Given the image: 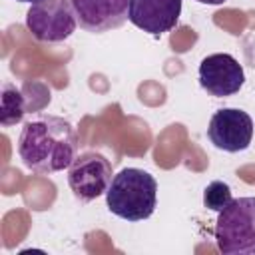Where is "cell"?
Wrapping results in <instances>:
<instances>
[{"label": "cell", "instance_id": "cell-5", "mask_svg": "<svg viewBox=\"0 0 255 255\" xmlns=\"http://www.w3.org/2000/svg\"><path fill=\"white\" fill-rule=\"evenodd\" d=\"M112 163L98 151H84L76 155V159L68 167V185L84 203L104 195L112 183Z\"/></svg>", "mask_w": 255, "mask_h": 255}, {"label": "cell", "instance_id": "cell-8", "mask_svg": "<svg viewBox=\"0 0 255 255\" xmlns=\"http://www.w3.org/2000/svg\"><path fill=\"white\" fill-rule=\"evenodd\" d=\"M181 14V0H129L128 2V20L151 34L161 36L175 28Z\"/></svg>", "mask_w": 255, "mask_h": 255}, {"label": "cell", "instance_id": "cell-4", "mask_svg": "<svg viewBox=\"0 0 255 255\" xmlns=\"http://www.w3.org/2000/svg\"><path fill=\"white\" fill-rule=\"evenodd\" d=\"M76 24L70 0H38L26 12V28L40 42H64L74 34Z\"/></svg>", "mask_w": 255, "mask_h": 255}, {"label": "cell", "instance_id": "cell-13", "mask_svg": "<svg viewBox=\"0 0 255 255\" xmlns=\"http://www.w3.org/2000/svg\"><path fill=\"white\" fill-rule=\"evenodd\" d=\"M18 2H30V4H34V2H38V0H18Z\"/></svg>", "mask_w": 255, "mask_h": 255}, {"label": "cell", "instance_id": "cell-3", "mask_svg": "<svg viewBox=\"0 0 255 255\" xmlns=\"http://www.w3.org/2000/svg\"><path fill=\"white\" fill-rule=\"evenodd\" d=\"M215 243L223 255H255V197L231 199L219 211Z\"/></svg>", "mask_w": 255, "mask_h": 255}, {"label": "cell", "instance_id": "cell-12", "mask_svg": "<svg viewBox=\"0 0 255 255\" xmlns=\"http://www.w3.org/2000/svg\"><path fill=\"white\" fill-rule=\"evenodd\" d=\"M195 2H199V4H211V6H219V4H223V2H227V0H195Z\"/></svg>", "mask_w": 255, "mask_h": 255}, {"label": "cell", "instance_id": "cell-10", "mask_svg": "<svg viewBox=\"0 0 255 255\" xmlns=\"http://www.w3.org/2000/svg\"><path fill=\"white\" fill-rule=\"evenodd\" d=\"M26 114V104H24V96L20 94V90H16V86H12L10 82L2 84V110H0V124L4 128H10L18 122H22Z\"/></svg>", "mask_w": 255, "mask_h": 255}, {"label": "cell", "instance_id": "cell-1", "mask_svg": "<svg viewBox=\"0 0 255 255\" xmlns=\"http://www.w3.org/2000/svg\"><path fill=\"white\" fill-rule=\"evenodd\" d=\"M78 151L74 126L58 116L38 114L28 120L18 137V155L34 173H56L72 165Z\"/></svg>", "mask_w": 255, "mask_h": 255}, {"label": "cell", "instance_id": "cell-6", "mask_svg": "<svg viewBox=\"0 0 255 255\" xmlns=\"http://www.w3.org/2000/svg\"><path fill=\"white\" fill-rule=\"evenodd\" d=\"M207 137L217 149L227 153L243 151L253 139V120L239 108H221L209 120Z\"/></svg>", "mask_w": 255, "mask_h": 255}, {"label": "cell", "instance_id": "cell-7", "mask_svg": "<svg viewBox=\"0 0 255 255\" xmlns=\"http://www.w3.org/2000/svg\"><path fill=\"white\" fill-rule=\"evenodd\" d=\"M199 86L215 98H227L243 88V66L225 52L209 54L199 64Z\"/></svg>", "mask_w": 255, "mask_h": 255}, {"label": "cell", "instance_id": "cell-11", "mask_svg": "<svg viewBox=\"0 0 255 255\" xmlns=\"http://www.w3.org/2000/svg\"><path fill=\"white\" fill-rule=\"evenodd\" d=\"M233 195H231V187L225 181H211L205 189H203V205L211 211H221L223 207H227L231 203Z\"/></svg>", "mask_w": 255, "mask_h": 255}, {"label": "cell", "instance_id": "cell-9", "mask_svg": "<svg viewBox=\"0 0 255 255\" xmlns=\"http://www.w3.org/2000/svg\"><path fill=\"white\" fill-rule=\"evenodd\" d=\"M80 28L102 34L120 28L128 20L129 0H70Z\"/></svg>", "mask_w": 255, "mask_h": 255}, {"label": "cell", "instance_id": "cell-2", "mask_svg": "<svg viewBox=\"0 0 255 255\" xmlns=\"http://www.w3.org/2000/svg\"><path fill=\"white\" fill-rule=\"evenodd\" d=\"M108 209L126 221L147 219L157 205V181L139 167H124L106 191Z\"/></svg>", "mask_w": 255, "mask_h": 255}]
</instances>
